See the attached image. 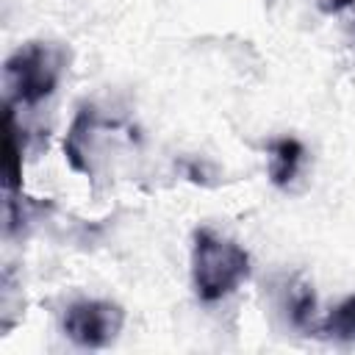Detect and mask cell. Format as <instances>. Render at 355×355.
Returning <instances> with one entry per match:
<instances>
[{
	"mask_svg": "<svg viewBox=\"0 0 355 355\" xmlns=\"http://www.w3.org/2000/svg\"><path fill=\"white\" fill-rule=\"evenodd\" d=\"M250 277V255L236 241L200 227L191 236V286L200 302L214 305L230 297Z\"/></svg>",
	"mask_w": 355,
	"mask_h": 355,
	"instance_id": "1",
	"label": "cell"
},
{
	"mask_svg": "<svg viewBox=\"0 0 355 355\" xmlns=\"http://www.w3.org/2000/svg\"><path fill=\"white\" fill-rule=\"evenodd\" d=\"M67 50L55 42H28L17 53L8 55L3 75H6V89H8V103L11 105H39L47 100L64 69H67Z\"/></svg>",
	"mask_w": 355,
	"mask_h": 355,
	"instance_id": "2",
	"label": "cell"
},
{
	"mask_svg": "<svg viewBox=\"0 0 355 355\" xmlns=\"http://www.w3.org/2000/svg\"><path fill=\"white\" fill-rule=\"evenodd\" d=\"M125 324V311L108 300H75L64 308L61 330L83 349H103L116 341Z\"/></svg>",
	"mask_w": 355,
	"mask_h": 355,
	"instance_id": "3",
	"label": "cell"
},
{
	"mask_svg": "<svg viewBox=\"0 0 355 355\" xmlns=\"http://www.w3.org/2000/svg\"><path fill=\"white\" fill-rule=\"evenodd\" d=\"M283 311L288 316V324L302 330L305 336L316 333L319 316H316V294L305 280H291L283 291Z\"/></svg>",
	"mask_w": 355,
	"mask_h": 355,
	"instance_id": "4",
	"label": "cell"
},
{
	"mask_svg": "<svg viewBox=\"0 0 355 355\" xmlns=\"http://www.w3.org/2000/svg\"><path fill=\"white\" fill-rule=\"evenodd\" d=\"M269 155H272V164H269L272 183L286 189L300 172V164L305 158V147L294 136H283V139H275L269 144Z\"/></svg>",
	"mask_w": 355,
	"mask_h": 355,
	"instance_id": "5",
	"label": "cell"
},
{
	"mask_svg": "<svg viewBox=\"0 0 355 355\" xmlns=\"http://www.w3.org/2000/svg\"><path fill=\"white\" fill-rule=\"evenodd\" d=\"M313 336L338 344H355V294L344 297L327 316H322Z\"/></svg>",
	"mask_w": 355,
	"mask_h": 355,
	"instance_id": "6",
	"label": "cell"
},
{
	"mask_svg": "<svg viewBox=\"0 0 355 355\" xmlns=\"http://www.w3.org/2000/svg\"><path fill=\"white\" fill-rule=\"evenodd\" d=\"M3 169H6V186L8 194H19L22 191V147H19V133H17V119H14V105H6V158H3Z\"/></svg>",
	"mask_w": 355,
	"mask_h": 355,
	"instance_id": "7",
	"label": "cell"
},
{
	"mask_svg": "<svg viewBox=\"0 0 355 355\" xmlns=\"http://www.w3.org/2000/svg\"><path fill=\"white\" fill-rule=\"evenodd\" d=\"M349 6H355V0H319V8L324 14H338V11L349 8Z\"/></svg>",
	"mask_w": 355,
	"mask_h": 355,
	"instance_id": "8",
	"label": "cell"
}]
</instances>
